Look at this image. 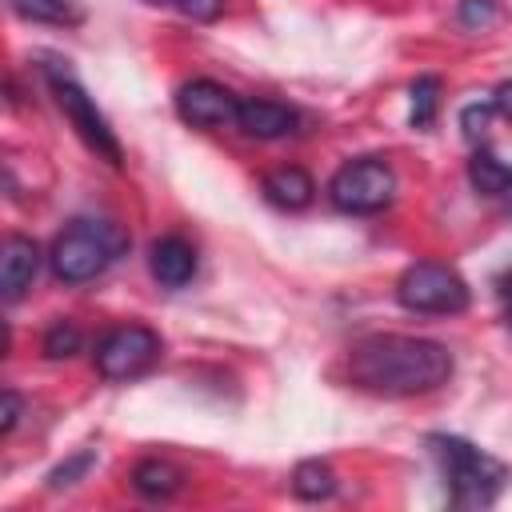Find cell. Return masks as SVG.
<instances>
[{
	"label": "cell",
	"mask_w": 512,
	"mask_h": 512,
	"mask_svg": "<svg viewBox=\"0 0 512 512\" xmlns=\"http://www.w3.org/2000/svg\"><path fill=\"white\" fill-rule=\"evenodd\" d=\"M348 376L364 392L380 396H416L448 384L452 352L424 336H368L348 356Z\"/></svg>",
	"instance_id": "cell-1"
},
{
	"label": "cell",
	"mask_w": 512,
	"mask_h": 512,
	"mask_svg": "<svg viewBox=\"0 0 512 512\" xmlns=\"http://www.w3.org/2000/svg\"><path fill=\"white\" fill-rule=\"evenodd\" d=\"M428 444L448 476L456 508H488L496 500L500 484L508 480V468L496 456L480 452L476 444H468L460 436H428Z\"/></svg>",
	"instance_id": "cell-2"
},
{
	"label": "cell",
	"mask_w": 512,
	"mask_h": 512,
	"mask_svg": "<svg viewBox=\"0 0 512 512\" xmlns=\"http://www.w3.org/2000/svg\"><path fill=\"white\" fill-rule=\"evenodd\" d=\"M124 252V232L108 220H72L48 252V264L56 272V280L64 284H84L92 276H100L116 256Z\"/></svg>",
	"instance_id": "cell-3"
},
{
	"label": "cell",
	"mask_w": 512,
	"mask_h": 512,
	"mask_svg": "<svg viewBox=\"0 0 512 512\" xmlns=\"http://www.w3.org/2000/svg\"><path fill=\"white\" fill-rule=\"evenodd\" d=\"M44 76H48V88H52V96H56L60 112H64V116L72 120V128L80 132V140H84L96 156H104L108 164H120L116 132L108 128V120L100 116V108L88 100V92L72 80V72H68V68H60V60H48V64H44Z\"/></svg>",
	"instance_id": "cell-4"
},
{
	"label": "cell",
	"mask_w": 512,
	"mask_h": 512,
	"mask_svg": "<svg viewBox=\"0 0 512 512\" xmlns=\"http://www.w3.org/2000/svg\"><path fill=\"white\" fill-rule=\"evenodd\" d=\"M328 196L340 212H356V216H368V212H380L384 204H392L396 196V176L384 160L376 156H364V160H348L332 184H328Z\"/></svg>",
	"instance_id": "cell-5"
},
{
	"label": "cell",
	"mask_w": 512,
	"mask_h": 512,
	"mask_svg": "<svg viewBox=\"0 0 512 512\" xmlns=\"http://www.w3.org/2000/svg\"><path fill=\"white\" fill-rule=\"evenodd\" d=\"M396 300L408 312H464L468 308V284L444 268V264H412L400 284H396Z\"/></svg>",
	"instance_id": "cell-6"
},
{
	"label": "cell",
	"mask_w": 512,
	"mask_h": 512,
	"mask_svg": "<svg viewBox=\"0 0 512 512\" xmlns=\"http://www.w3.org/2000/svg\"><path fill=\"white\" fill-rule=\"evenodd\" d=\"M160 356V336L144 324H120L96 344V368L104 380H132L148 372Z\"/></svg>",
	"instance_id": "cell-7"
},
{
	"label": "cell",
	"mask_w": 512,
	"mask_h": 512,
	"mask_svg": "<svg viewBox=\"0 0 512 512\" xmlns=\"http://www.w3.org/2000/svg\"><path fill=\"white\" fill-rule=\"evenodd\" d=\"M176 112L192 128H224V124H236L240 100L216 80H188L176 92Z\"/></svg>",
	"instance_id": "cell-8"
},
{
	"label": "cell",
	"mask_w": 512,
	"mask_h": 512,
	"mask_svg": "<svg viewBox=\"0 0 512 512\" xmlns=\"http://www.w3.org/2000/svg\"><path fill=\"white\" fill-rule=\"evenodd\" d=\"M36 272H40V248H36V240L8 236L4 248H0V288H4V300L16 304L32 288Z\"/></svg>",
	"instance_id": "cell-9"
},
{
	"label": "cell",
	"mask_w": 512,
	"mask_h": 512,
	"mask_svg": "<svg viewBox=\"0 0 512 512\" xmlns=\"http://www.w3.org/2000/svg\"><path fill=\"white\" fill-rule=\"evenodd\" d=\"M148 268L164 288H184L196 276V248L184 236H160L148 252Z\"/></svg>",
	"instance_id": "cell-10"
},
{
	"label": "cell",
	"mask_w": 512,
	"mask_h": 512,
	"mask_svg": "<svg viewBox=\"0 0 512 512\" xmlns=\"http://www.w3.org/2000/svg\"><path fill=\"white\" fill-rule=\"evenodd\" d=\"M236 128L256 136V140H276V136H288L296 128V112L288 104H276V100H240V112H236Z\"/></svg>",
	"instance_id": "cell-11"
},
{
	"label": "cell",
	"mask_w": 512,
	"mask_h": 512,
	"mask_svg": "<svg viewBox=\"0 0 512 512\" xmlns=\"http://www.w3.org/2000/svg\"><path fill=\"white\" fill-rule=\"evenodd\" d=\"M264 196H268L276 208L296 212V208H308V204H312L316 184H312V176H308L304 168L284 164V168H276V172L264 176Z\"/></svg>",
	"instance_id": "cell-12"
},
{
	"label": "cell",
	"mask_w": 512,
	"mask_h": 512,
	"mask_svg": "<svg viewBox=\"0 0 512 512\" xmlns=\"http://www.w3.org/2000/svg\"><path fill=\"white\" fill-rule=\"evenodd\" d=\"M180 484H184V472H180L176 464L160 460V456L140 460V464L132 468V488H136L140 496H148V500H164V496L180 492Z\"/></svg>",
	"instance_id": "cell-13"
},
{
	"label": "cell",
	"mask_w": 512,
	"mask_h": 512,
	"mask_svg": "<svg viewBox=\"0 0 512 512\" xmlns=\"http://www.w3.org/2000/svg\"><path fill=\"white\" fill-rule=\"evenodd\" d=\"M468 180L484 196H504V192H512V164H504L492 152H476L468 160Z\"/></svg>",
	"instance_id": "cell-14"
},
{
	"label": "cell",
	"mask_w": 512,
	"mask_h": 512,
	"mask_svg": "<svg viewBox=\"0 0 512 512\" xmlns=\"http://www.w3.org/2000/svg\"><path fill=\"white\" fill-rule=\"evenodd\" d=\"M292 492L300 500H324V496L336 492V476H332V468L324 460H304L292 472Z\"/></svg>",
	"instance_id": "cell-15"
},
{
	"label": "cell",
	"mask_w": 512,
	"mask_h": 512,
	"mask_svg": "<svg viewBox=\"0 0 512 512\" xmlns=\"http://www.w3.org/2000/svg\"><path fill=\"white\" fill-rule=\"evenodd\" d=\"M436 104H440V80L436 76H420L412 84V124L428 128L436 120Z\"/></svg>",
	"instance_id": "cell-16"
},
{
	"label": "cell",
	"mask_w": 512,
	"mask_h": 512,
	"mask_svg": "<svg viewBox=\"0 0 512 512\" xmlns=\"http://www.w3.org/2000/svg\"><path fill=\"white\" fill-rule=\"evenodd\" d=\"M44 352H48L52 360H64V356L80 352V328H76L72 320H56V324L44 332Z\"/></svg>",
	"instance_id": "cell-17"
},
{
	"label": "cell",
	"mask_w": 512,
	"mask_h": 512,
	"mask_svg": "<svg viewBox=\"0 0 512 512\" xmlns=\"http://www.w3.org/2000/svg\"><path fill=\"white\" fill-rule=\"evenodd\" d=\"M20 16H32V20H68L72 12H68V4L64 0H8Z\"/></svg>",
	"instance_id": "cell-18"
},
{
	"label": "cell",
	"mask_w": 512,
	"mask_h": 512,
	"mask_svg": "<svg viewBox=\"0 0 512 512\" xmlns=\"http://www.w3.org/2000/svg\"><path fill=\"white\" fill-rule=\"evenodd\" d=\"M92 460H96L92 452H76V456H68L64 464H56V468L48 472V484H52V488H64V484H76V480H80V476H84V472L92 468Z\"/></svg>",
	"instance_id": "cell-19"
},
{
	"label": "cell",
	"mask_w": 512,
	"mask_h": 512,
	"mask_svg": "<svg viewBox=\"0 0 512 512\" xmlns=\"http://www.w3.org/2000/svg\"><path fill=\"white\" fill-rule=\"evenodd\" d=\"M492 112H496V104H468V108L460 112L464 136H468V140H480V136L488 132V120H492Z\"/></svg>",
	"instance_id": "cell-20"
},
{
	"label": "cell",
	"mask_w": 512,
	"mask_h": 512,
	"mask_svg": "<svg viewBox=\"0 0 512 512\" xmlns=\"http://www.w3.org/2000/svg\"><path fill=\"white\" fill-rule=\"evenodd\" d=\"M496 20V4L492 0H464L460 4V24L468 28H488Z\"/></svg>",
	"instance_id": "cell-21"
},
{
	"label": "cell",
	"mask_w": 512,
	"mask_h": 512,
	"mask_svg": "<svg viewBox=\"0 0 512 512\" xmlns=\"http://www.w3.org/2000/svg\"><path fill=\"white\" fill-rule=\"evenodd\" d=\"M20 412H24V404H20V396H16L12 388H4V392H0V436H8V432L16 428V420H20Z\"/></svg>",
	"instance_id": "cell-22"
},
{
	"label": "cell",
	"mask_w": 512,
	"mask_h": 512,
	"mask_svg": "<svg viewBox=\"0 0 512 512\" xmlns=\"http://www.w3.org/2000/svg\"><path fill=\"white\" fill-rule=\"evenodd\" d=\"M176 8L192 20H216L224 12V0H176Z\"/></svg>",
	"instance_id": "cell-23"
},
{
	"label": "cell",
	"mask_w": 512,
	"mask_h": 512,
	"mask_svg": "<svg viewBox=\"0 0 512 512\" xmlns=\"http://www.w3.org/2000/svg\"><path fill=\"white\" fill-rule=\"evenodd\" d=\"M492 104H496V112H500V116H508V120H512V80H504V84L496 88Z\"/></svg>",
	"instance_id": "cell-24"
},
{
	"label": "cell",
	"mask_w": 512,
	"mask_h": 512,
	"mask_svg": "<svg viewBox=\"0 0 512 512\" xmlns=\"http://www.w3.org/2000/svg\"><path fill=\"white\" fill-rule=\"evenodd\" d=\"M508 324H512V312H508Z\"/></svg>",
	"instance_id": "cell-25"
}]
</instances>
